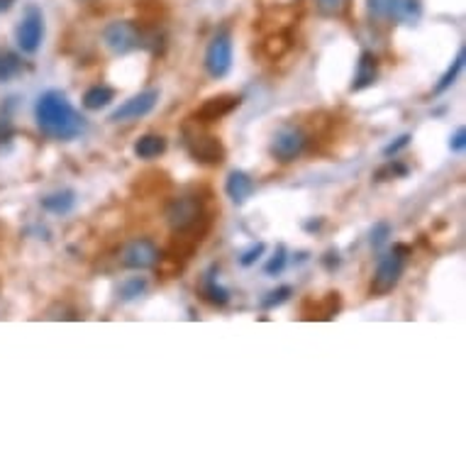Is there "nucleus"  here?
<instances>
[{"instance_id": "nucleus-7", "label": "nucleus", "mask_w": 466, "mask_h": 466, "mask_svg": "<svg viewBox=\"0 0 466 466\" xmlns=\"http://www.w3.org/2000/svg\"><path fill=\"white\" fill-rule=\"evenodd\" d=\"M103 42L115 54V57H125L130 51L142 47V34L137 30L135 22L130 20H115L103 30Z\"/></svg>"}, {"instance_id": "nucleus-20", "label": "nucleus", "mask_w": 466, "mask_h": 466, "mask_svg": "<svg viewBox=\"0 0 466 466\" xmlns=\"http://www.w3.org/2000/svg\"><path fill=\"white\" fill-rule=\"evenodd\" d=\"M145 291H147L145 276H130V279H125L122 283H120L118 296L120 300L130 303V300H137L139 296H145Z\"/></svg>"}, {"instance_id": "nucleus-17", "label": "nucleus", "mask_w": 466, "mask_h": 466, "mask_svg": "<svg viewBox=\"0 0 466 466\" xmlns=\"http://www.w3.org/2000/svg\"><path fill=\"white\" fill-rule=\"evenodd\" d=\"M166 152V139L161 135H145L135 142V154L139 159H157Z\"/></svg>"}, {"instance_id": "nucleus-25", "label": "nucleus", "mask_w": 466, "mask_h": 466, "mask_svg": "<svg viewBox=\"0 0 466 466\" xmlns=\"http://www.w3.org/2000/svg\"><path fill=\"white\" fill-rule=\"evenodd\" d=\"M389 235H390L389 225H386V222H379V225H376V228L372 229V245L373 246H381L383 242L389 239Z\"/></svg>"}, {"instance_id": "nucleus-27", "label": "nucleus", "mask_w": 466, "mask_h": 466, "mask_svg": "<svg viewBox=\"0 0 466 466\" xmlns=\"http://www.w3.org/2000/svg\"><path fill=\"white\" fill-rule=\"evenodd\" d=\"M450 149L452 152H464L466 149V130L459 128L457 132H454V137L450 139Z\"/></svg>"}, {"instance_id": "nucleus-22", "label": "nucleus", "mask_w": 466, "mask_h": 466, "mask_svg": "<svg viewBox=\"0 0 466 466\" xmlns=\"http://www.w3.org/2000/svg\"><path fill=\"white\" fill-rule=\"evenodd\" d=\"M291 293H293V289H291V286H281V289L272 291V293H269V298H264L262 306L264 308L281 306V303H286V300H289Z\"/></svg>"}, {"instance_id": "nucleus-6", "label": "nucleus", "mask_w": 466, "mask_h": 466, "mask_svg": "<svg viewBox=\"0 0 466 466\" xmlns=\"http://www.w3.org/2000/svg\"><path fill=\"white\" fill-rule=\"evenodd\" d=\"M306 147H308V135L303 132V130L296 128V125H283V128L276 130L269 152H272L273 159L281 161V164H291V161H296L303 157Z\"/></svg>"}, {"instance_id": "nucleus-26", "label": "nucleus", "mask_w": 466, "mask_h": 466, "mask_svg": "<svg viewBox=\"0 0 466 466\" xmlns=\"http://www.w3.org/2000/svg\"><path fill=\"white\" fill-rule=\"evenodd\" d=\"M264 249H266V246H264V242L255 245L252 249H246L245 255H242V259H239V264H242V266H252V264H255L256 259L264 255Z\"/></svg>"}, {"instance_id": "nucleus-23", "label": "nucleus", "mask_w": 466, "mask_h": 466, "mask_svg": "<svg viewBox=\"0 0 466 466\" xmlns=\"http://www.w3.org/2000/svg\"><path fill=\"white\" fill-rule=\"evenodd\" d=\"M283 266H286V249L283 246H279L276 249V255L266 262V266H264V272L269 273V276H276V273L283 272Z\"/></svg>"}, {"instance_id": "nucleus-9", "label": "nucleus", "mask_w": 466, "mask_h": 466, "mask_svg": "<svg viewBox=\"0 0 466 466\" xmlns=\"http://www.w3.org/2000/svg\"><path fill=\"white\" fill-rule=\"evenodd\" d=\"M17 47L25 51V54H37L40 47H42L44 40V15L42 10L30 5L25 13V17L20 20V25L15 30Z\"/></svg>"}, {"instance_id": "nucleus-11", "label": "nucleus", "mask_w": 466, "mask_h": 466, "mask_svg": "<svg viewBox=\"0 0 466 466\" xmlns=\"http://www.w3.org/2000/svg\"><path fill=\"white\" fill-rule=\"evenodd\" d=\"M157 103H159V91L157 88L142 91V94L132 95L130 101L122 103L118 111L111 115V122H132V120L145 118V115H149L157 108Z\"/></svg>"}, {"instance_id": "nucleus-16", "label": "nucleus", "mask_w": 466, "mask_h": 466, "mask_svg": "<svg viewBox=\"0 0 466 466\" xmlns=\"http://www.w3.org/2000/svg\"><path fill=\"white\" fill-rule=\"evenodd\" d=\"M112 101H115V91L111 85H94L84 94L85 111H101V108H108Z\"/></svg>"}, {"instance_id": "nucleus-29", "label": "nucleus", "mask_w": 466, "mask_h": 466, "mask_svg": "<svg viewBox=\"0 0 466 466\" xmlns=\"http://www.w3.org/2000/svg\"><path fill=\"white\" fill-rule=\"evenodd\" d=\"M10 5H13V0H0V13H5Z\"/></svg>"}, {"instance_id": "nucleus-4", "label": "nucleus", "mask_w": 466, "mask_h": 466, "mask_svg": "<svg viewBox=\"0 0 466 466\" xmlns=\"http://www.w3.org/2000/svg\"><path fill=\"white\" fill-rule=\"evenodd\" d=\"M366 10L373 20L393 25H413L423 15L420 0H366Z\"/></svg>"}, {"instance_id": "nucleus-3", "label": "nucleus", "mask_w": 466, "mask_h": 466, "mask_svg": "<svg viewBox=\"0 0 466 466\" xmlns=\"http://www.w3.org/2000/svg\"><path fill=\"white\" fill-rule=\"evenodd\" d=\"M181 135H184V147L191 154V159L208 164V166H220L225 161V147H222L220 139L211 132H205L195 120H188L181 130Z\"/></svg>"}, {"instance_id": "nucleus-18", "label": "nucleus", "mask_w": 466, "mask_h": 466, "mask_svg": "<svg viewBox=\"0 0 466 466\" xmlns=\"http://www.w3.org/2000/svg\"><path fill=\"white\" fill-rule=\"evenodd\" d=\"M203 298L208 300V303H212V306H228V303H229V291L222 289L212 272L205 273Z\"/></svg>"}, {"instance_id": "nucleus-24", "label": "nucleus", "mask_w": 466, "mask_h": 466, "mask_svg": "<svg viewBox=\"0 0 466 466\" xmlns=\"http://www.w3.org/2000/svg\"><path fill=\"white\" fill-rule=\"evenodd\" d=\"M322 15H339L345 8V0H315Z\"/></svg>"}, {"instance_id": "nucleus-8", "label": "nucleus", "mask_w": 466, "mask_h": 466, "mask_svg": "<svg viewBox=\"0 0 466 466\" xmlns=\"http://www.w3.org/2000/svg\"><path fill=\"white\" fill-rule=\"evenodd\" d=\"M159 262V246L147 237L128 242V245L122 246V255H120V264H122L125 269H135V272H147V269H152V266H157Z\"/></svg>"}, {"instance_id": "nucleus-1", "label": "nucleus", "mask_w": 466, "mask_h": 466, "mask_svg": "<svg viewBox=\"0 0 466 466\" xmlns=\"http://www.w3.org/2000/svg\"><path fill=\"white\" fill-rule=\"evenodd\" d=\"M34 118H37V125L44 135L51 137V139H59V142H71L85 132L84 115L71 105L67 94H61L57 88H51L37 98Z\"/></svg>"}, {"instance_id": "nucleus-13", "label": "nucleus", "mask_w": 466, "mask_h": 466, "mask_svg": "<svg viewBox=\"0 0 466 466\" xmlns=\"http://www.w3.org/2000/svg\"><path fill=\"white\" fill-rule=\"evenodd\" d=\"M255 178L249 176V174H245V171H232L228 176V181H225V193H228V198L232 201V203H246L249 198H252V193H255Z\"/></svg>"}, {"instance_id": "nucleus-28", "label": "nucleus", "mask_w": 466, "mask_h": 466, "mask_svg": "<svg viewBox=\"0 0 466 466\" xmlns=\"http://www.w3.org/2000/svg\"><path fill=\"white\" fill-rule=\"evenodd\" d=\"M408 142H410V135L399 137V142H393V145L386 147V149H383V154H386V157H393V154H399L403 147H408Z\"/></svg>"}, {"instance_id": "nucleus-10", "label": "nucleus", "mask_w": 466, "mask_h": 466, "mask_svg": "<svg viewBox=\"0 0 466 466\" xmlns=\"http://www.w3.org/2000/svg\"><path fill=\"white\" fill-rule=\"evenodd\" d=\"M205 71L211 78H225L232 68V40L228 32L215 34L205 49Z\"/></svg>"}, {"instance_id": "nucleus-14", "label": "nucleus", "mask_w": 466, "mask_h": 466, "mask_svg": "<svg viewBox=\"0 0 466 466\" xmlns=\"http://www.w3.org/2000/svg\"><path fill=\"white\" fill-rule=\"evenodd\" d=\"M376 78H379V61H376V57H373L372 51H364V54L359 57V64H356L352 91H364V88L376 84Z\"/></svg>"}, {"instance_id": "nucleus-21", "label": "nucleus", "mask_w": 466, "mask_h": 466, "mask_svg": "<svg viewBox=\"0 0 466 466\" xmlns=\"http://www.w3.org/2000/svg\"><path fill=\"white\" fill-rule=\"evenodd\" d=\"M464 59H466V54L464 49H459L457 54V59L452 61V67L444 71V76L440 78V84L435 85V95H442L444 91H450L452 85H454V81H457V76L462 74V68H464Z\"/></svg>"}, {"instance_id": "nucleus-19", "label": "nucleus", "mask_w": 466, "mask_h": 466, "mask_svg": "<svg viewBox=\"0 0 466 466\" xmlns=\"http://www.w3.org/2000/svg\"><path fill=\"white\" fill-rule=\"evenodd\" d=\"M22 74V61L17 54L8 49H0V84H8Z\"/></svg>"}, {"instance_id": "nucleus-12", "label": "nucleus", "mask_w": 466, "mask_h": 466, "mask_svg": "<svg viewBox=\"0 0 466 466\" xmlns=\"http://www.w3.org/2000/svg\"><path fill=\"white\" fill-rule=\"evenodd\" d=\"M239 103H242V98L235 94H222V95H212V98H208V101L198 108V111L193 112V118L198 125H205V122H218V120L228 118L229 112L237 111Z\"/></svg>"}, {"instance_id": "nucleus-15", "label": "nucleus", "mask_w": 466, "mask_h": 466, "mask_svg": "<svg viewBox=\"0 0 466 466\" xmlns=\"http://www.w3.org/2000/svg\"><path fill=\"white\" fill-rule=\"evenodd\" d=\"M42 208L44 211L54 212V215H67L76 208V193L74 191H57V193H49L42 198Z\"/></svg>"}, {"instance_id": "nucleus-2", "label": "nucleus", "mask_w": 466, "mask_h": 466, "mask_svg": "<svg viewBox=\"0 0 466 466\" xmlns=\"http://www.w3.org/2000/svg\"><path fill=\"white\" fill-rule=\"evenodd\" d=\"M164 220H166V225H169V229L174 235L195 232L201 222L208 220L203 198L195 193L174 198V201L166 205V211H164Z\"/></svg>"}, {"instance_id": "nucleus-5", "label": "nucleus", "mask_w": 466, "mask_h": 466, "mask_svg": "<svg viewBox=\"0 0 466 466\" xmlns=\"http://www.w3.org/2000/svg\"><path fill=\"white\" fill-rule=\"evenodd\" d=\"M406 255H408V246L403 245H396L390 252L379 259L376 264V273H373V281H372V293L376 296H386L390 291L399 286L400 276H403V269H406Z\"/></svg>"}]
</instances>
